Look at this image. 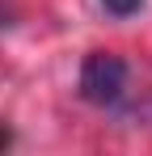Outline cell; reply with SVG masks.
I'll use <instances>...</instances> for the list:
<instances>
[{"instance_id": "cell-1", "label": "cell", "mask_w": 152, "mask_h": 156, "mask_svg": "<svg viewBox=\"0 0 152 156\" xmlns=\"http://www.w3.org/2000/svg\"><path fill=\"white\" fill-rule=\"evenodd\" d=\"M127 93V59L114 51H89L80 63V97L93 105H118Z\"/></svg>"}, {"instance_id": "cell-2", "label": "cell", "mask_w": 152, "mask_h": 156, "mask_svg": "<svg viewBox=\"0 0 152 156\" xmlns=\"http://www.w3.org/2000/svg\"><path fill=\"white\" fill-rule=\"evenodd\" d=\"M101 9H106L110 17H131V13L144 9V0H101Z\"/></svg>"}]
</instances>
